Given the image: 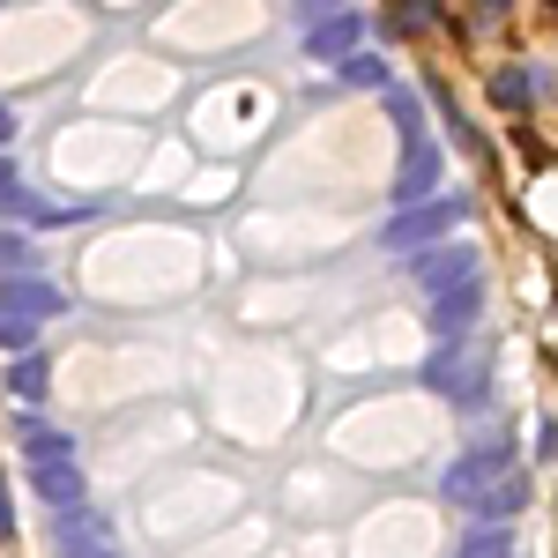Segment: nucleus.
Returning <instances> with one entry per match:
<instances>
[{
    "label": "nucleus",
    "mask_w": 558,
    "mask_h": 558,
    "mask_svg": "<svg viewBox=\"0 0 558 558\" xmlns=\"http://www.w3.org/2000/svg\"><path fill=\"white\" fill-rule=\"evenodd\" d=\"M105 558H112V551H105Z\"/></svg>",
    "instance_id": "nucleus-23"
},
{
    "label": "nucleus",
    "mask_w": 558,
    "mask_h": 558,
    "mask_svg": "<svg viewBox=\"0 0 558 558\" xmlns=\"http://www.w3.org/2000/svg\"><path fill=\"white\" fill-rule=\"evenodd\" d=\"M343 83H357V89H387V60H373V52H350V60H343Z\"/></svg>",
    "instance_id": "nucleus-15"
},
{
    "label": "nucleus",
    "mask_w": 558,
    "mask_h": 558,
    "mask_svg": "<svg viewBox=\"0 0 558 558\" xmlns=\"http://www.w3.org/2000/svg\"><path fill=\"white\" fill-rule=\"evenodd\" d=\"M462 202H454V194H432V202H410V209L395 216V223H387L380 231V246L387 254H425V246H439V239H447V231H462Z\"/></svg>",
    "instance_id": "nucleus-3"
},
{
    "label": "nucleus",
    "mask_w": 558,
    "mask_h": 558,
    "mask_svg": "<svg viewBox=\"0 0 558 558\" xmlns=\"http://www.w3.org/2000/svg\"><path fill=\"white\" fill-rule=\"evenodd\" d=\"M0 536H15V499H8V476H0Z\"/></svg>",
    "instance_id": "nucleus-19"
},
{
    "label": "nucleus",
    "mask_w": 558,
    "mask_h": 558,
    "mask_svg": "<svg viewBox=\"0 0 558 558\" xmlns=\"http://www.w3.org/2000/svg\"><path fill=\"white\" fill-rule=\"evenodd\" d=\"M425 387L432 395H447V402H484V387H492V357L484 350H462V343H447L439 357H425Z\"/></svg>",
    "instance_id": "nucleus-5"
},
{
    "label": "nucleus",
    "mask_w": 558,
    "mask_h": 558,
    "mask_svg": "<svg viewBox=\"0 0 558 558\" xmlns=\"http://www.w3.org/2000/svg\"><path fill=\"white\" fill-rule=\"evenodd\" d=\"M492 97H499L507 112H529V75H521V68H499V75H492Z\"/></svg>",
    "instance_id": "nucleus-16"
},
{
    "label": "nucleus",
    "mask_w": 558,
    "mask_h": 558,
    "mask_svg": "<svg viewBox=\"0 0 558 558\" xmlns=\"http://www.w3.org/2000/svg\"><path fill=\"white\" fill-rule=\"evenodd\" d=\"M454 558H514V529H507V521H484L476 536H462Z\"/></svg>",
    "instance_id": "nucleus-14"
},
{
    "label": "nucleus",
    "mask_w": 558,
    "mask_h": 558,
    "mask_svg": "<svg viewBox=\"0 0 558 558\" xmlns=\"http://www.w3.org/2000/svg\"><path fill=\"white\" fill-rule=\"evenodd\" d=\"M476 320H484V283H462V291H439V299H425V328L439 336V343H462Z\"/></svg>",
    "instance_id": "nucleus-6"
},
{
    "label": "nucleus",
    "mask_w": 558,
    "mask_h": 558,
    "mask_svg": "<svg viewBox=\"0 0 558 558\" xmlns=\"http://www.w3.org/2000/svg\"><path fill=\"white\" fill-rule=\"evenodd\" d=\"M0 313H23V320H52V313H68V299L45 283V276H8L0 283Z\"/></svg>",
    "instance_id": "nucleus-9"
},
{
    "label": "nucleus",
    "mask_w": 558,
    "mask_h": 558,
    "mask_svg": "<svg viewBox=\"0 0 558 558\" xmlns=\"http://www.w3.org/2000/svg\"><path fill=\"white\" fill-rule=\"evenodd\" d=\"M350 52H365V15H357V8H343V15H328V23H313V31H305V60L343 68Z\"/></svg>",
    "instance_id": "nucleus-8"
},
{
    "label": "nucleus",
    "mask_w": 558,
    "mask_h": 558,
    "mask_svg": "<svg viewBox=\"0 0 558 558\" xmlns=\"http://www.w3.org/2000/svg\"><path fill=\"white\" fill-rule=\"evenodd\" d=\"M0 350H38V320H23V313H0Z\"/></svg>",
    "instance_id": "nucleus-17"
},
{
    "label": "nucleus",
    "mask_w": 558,
    "mask_h": 558,
    "mask_svg": "<svg viewBox=\"0 0 558 558\" xmlns=\"http://www.w3.org/2000/svg\"><path fill=\"white\" fill-rule=\"evenodd\" d=\"M45 380H52V365H45L38 350H23V357L8 365V395H23V402H38V395H45Z\"/></svg>",
    "instance_id": "nucleus-13"
},
{
    "label": "nucleus",
    "mask_w": 558,
    "mask_h": 558,
    "mask_svg": "<svg viewBox=\"0 0 558 558\" xmlns=\"http://www.w3.org/2000/svg\"><path fill=\"white\" fill-rule=\"evenodd\" d=\"M447 499H454V507H470L476 521H514L521 507H529V476H521L514 447H507V439H492V447L462 454V462L447 470Z\"/></svg>",
    "instance_id": "nucleus-1"
},
{
    "label": "nucleus",
    "mask_w": 558,
    "mask_h": 558,
    "mask_svg": "<svg viewBox=\"0 0 558 558\" xmlns=\"http://www.w3.org/2000/svg\"><path fill=\"white\" fill-rule=\"evenodd\" d=\"M8 142H15V112L0 105V149H8Z\"/></svg>",
    "instance_id": "nucleus-21"
},
{
    "label": "nucleus",
    "mask_w": 558,
    "mask_h": 558,
    "mask_svg": "<svg viewBox=\"0 0 558 558\" xmlns=\"http://www.w3.org/2000/svg\"><path fill=\"white\" fill-rule=\"evenodd\" d=\"M476 15H484V23H499V15H507V8H514V0H470Z\"/></svg>",
    "instance_id": "nucleus-20"
},
{
    "label": "nucleus",
    "mask_w": 558,
    "mask_h": 558,
    "mask_svg": "<svg viewBox=\"0 0 558 558\" xmlns=\"http://www.w3.org/2000/svg\"><path fill=\"white\" fill-rule=\"evenodd\" d=\"M105 551H112V529H105V514H89V507H60L52 558H105Z\"/></svg>",
    "instance_id": "nucleus-7"
},
{
    "label": "nucleus",
    "mask_w": 558,
    "mask_h": 558,
    "mask_svg": "<svg viewBox=\"0 0 558 558\" xmlns=\"http://www.w3.org/2000/svg\"><path fill=\"white\" fill-rule=\"evenodd\" d=\"M15 439H23V454H31V462H75V439H68V432H52V425H38V417H23Z\"/></svg>",
    "instance_id": "nucleus-11"
},
{
    "label": "nucleus",
    "mask_w": 558,
    "mask_h": 558,
    "mask_svg": "<svg viewBox=\"0 0 558 558\" xmlns=\"http://www.w3.org/2000/svg\"><path fill=\"white\" fill-rule=\"evenodd\" d=\"M31 476H38V492L52 507H83V470L75 462H31Z\"/></svg>",
    "instance_id": "nucleus-12"
},
{
    "label": "nucleus",
    "mask_w": 558,
    "mask_h": 558,
    "mask_svg": "<svg viewBox=\"0 0 558 558\" xmlns=\"http://www.w3.org/2000/svg\"><path fill=\"white\" fill-rule=\"evenodd\" d=\"M410 276H417L425 299H439V291L484 283V254H476L470 239H439V246H425V254H410Z\"/></svg>",
    "instance_id": "nucleus-4"
},
{
    "label": "nucleus",
    "mask_w": 558,
    "mask_h": 558,
    "mask_svg": "<svg viewBox=\"0 0 558 558\" xmlns=\"http://www.w3.org/2000/svg\"><path fill=\"white\" fill-rule=\"evenodd\" d=\"M23 260H31V239L23 231H0V276H15Z\"/></svg>",
    "instance_id": "nucleus-18"
},
{
    "label": "nucleus",
    "mask_w": 558,
    "mask_h": 558,
    "mask_svg": "<svg viewBox=\"0 0 558 558\" xmlns=\"http://www.w3.org/2000/svg\"><path fill=\"white\" fill-rule=\"evenodd\" d=\"M0 216H23V223H60V216H75V209H45L38 194L23 186V172L0 157Z\"/></svg>",
    "instance_id": "nucleus-10"
},
{
    "label": "nucleus",
    "mask_w": 558,
    "mask_h": 558,
    "mask_svg": "<svg viewBox=\"0 0 558 558\" xmlns=\"http://www.w3.org/2000/svg\"><path fill=\"white\" fill-rule=\"evenodd\" d=\"M387 120L402 134V179H395L402 209H410V202H432V194H439V149H432V134H425L417 97H410V89H387Z\"/></svg>",
    "instance_id": "nucleus-2"
},
{
    "label": "nucleus",
    "mask_w": 558,
    "mask_h": 558,
    "mask_svg": "<svg viewBox=\"0 0 558 558\" xmlns=\"http://www.w3.org/2000/svg\"><path fill=\"white\" fill-rule=\"evenodd\" d=\"M551 8H558V0H551Z\"/></svg>",
    "instance_id": "nucleus-22"
}]
</instances>
